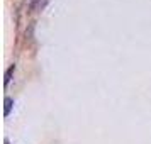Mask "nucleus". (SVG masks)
Returning a JSON list of instances; mask_svg holds the SVG:
<instances>
[{
  "instance_id": "obj_2",
  "label": "nucleus",
  "mask_w": 151,
  "mask_h": 144,
  "mask_svg": "<svg viewBox=\"0 0 151 144\" xmlns=\"http://www.w3.org/2000/svg\"><path fill=\"white\" fill-rule=\"evenodd\" d=\"M14 69H15V66L12 64V66H10V68H9L7 71H5V80H4V83H5V87H7L9 83H10V80H12V73H14Z\"/></svg>"
},
{
  "instance_id": "obj_1",
  "label": "nucleus",
  "mask_w": 151,
  "mask_h": 144,
  "mask_svg": "<svg viewBox=\"0 0 151 144\" xmlns=\"http://www.w3.org/2000/svg\"><path fill=\"white\" fill-rule=\"evenodd\" d=\"M49 4V0H32L31 2V12H41L46 9V5Z\"/></svg>"
},
{
  "instance_id": "obj_3",
  "label": "nucleus",
  "mask_w": 151,
  "mask_h": 144,
  "mask_svg": "<svg viewBox=\"0 0 151 144\" xmlns=\"http://www.w3.org/2000/svg\"><path fill=\"white\" fill-rule=\"evenodd\" d=\"M12 98H9V97H5V112H4V114H5V117L9 115V114H10V109H12Z\"/></svg>"
}]
</instances>
